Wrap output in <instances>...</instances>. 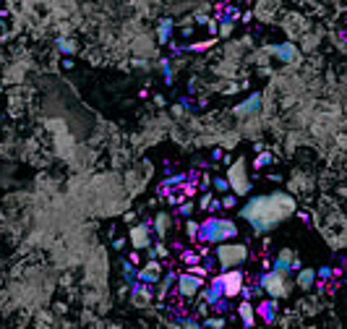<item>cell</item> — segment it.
Segmentation results:
<instances>
[{
  "instance_id": "13",
  "label": "cell",
  "mask_w": 347,
  "mask_h": 329,
  "mask_svg": "<svg viewBox=\"0 0 347 329\" xmlns=\"http://www.w3.org/2000/svg\"><path fill=\"white\" fill-rule=\"evenodd\" d=\"M167 225H170L167 214H160V217H157V233H160V238H162L164 233H167Z\"/></svg>"
},
{
  "instance_id": "5",
  "label": "cell",
  "mask_w": 347,
  "mask_h": 329,
  "mask_svg": "<svg viewBox=\"0 0 347 329\" xmlns=\"http://www.w3.org/2000/svg\"><path fill=\"white\" fill-rule=\"evenodd\" d=\"M220 285H222V290H225V298L227 301H232V298H238L240 293H245L248 290V285H256V280H251V277H245L243 272H238V269H232V272H225V274H220Z\"/></svg>"
},
{
  "instance_id": "3",
  "label": "cell",
  "mask_w": 347,
  "mask_h": 329,
  "mask_svg": "<svg viewBox=\"0 0 347 329\" xmlns=\"http://www.w3.org/2000/svg\"><path fill=\"white\" fill-rule=\"evenodd\" d=\"M238 235V227L232 219H225V217H209L206 222L199 225V243L201 246H209V243H217L222 246L225 241L235 238Z\"/></svg>"
},
{
  "instance_id": "11",
  "label": "cell",
  "mask_w": 347,
  "mask_h": 329,
  "mask_svg": "<svg viewBox=\"0 0 347 329\" xmlns=\"http://www.w3.org/2000/svg\"><path fill=\"white\" fill-rule=\"evenodd\" d=\"M259 313H261L264 321H271V316H274V303H271V301H261L259 303Z\"/></svg>"
},
{
  "instance_id": "1",
  "label": "cell",
  "mask_w": 347,
  "mask_h": 329,
  "mask_svg": "<svg viewBox=\"0 0 347 329\" xmlns=\"http://www.w3.org/2000/svg\"><path fill=\"white\" fill-rule=\"evenodd\" d=\"M295 212V198L287 194H269V196H256L243 206V217L253 225L256 233H266L271 227H277L282 219H287Z\"/></svg>"
},
{
  "instance_id": "12",
  "label": "cell",
  "mask_w": 347,
  "mask_h": 329,
  "mask_svg": "<svg viewBox=\"0 0 347 329\" xmlns=\"http://www.w3.org/2000/svg\"><path fill=\"white\" fill-rule=\"evenodd\" d=\"M240 316H243L245 327H253V306L251 303H240Z\"/></svg>"
},
{
  "instance_id": "6",
  "label": "cell",
  "mask_w": 347,
  "mask_h": 329,
  "mask_svg": "<svg viewBox=\"0 0 347 329\" xmlns=\"http://www.w3.org/2000/svg\"><path fill=\"white\" fill-rule=\"evenodd\" d=\"M259 285L264 287V293L269 298H287V293H290V280L277 272H261Z\"/></svg>"
},
{
  "instance_id": "15",
  "label": "cell",
  "mask_w": 347,
  "mask_h": 329,
  "mask_svg": "<svg viewBox=\"0 0 347 329\" xmlns=\"http://www.w3.org/2000/svg\"><path fill=\"white\" fill-rule=\"evenodd\" d=\"M214 186H217V191H225V188L230 186V183H225L222 178H217V180H214Z\"/></svg>"
},
{
  "instance_id": "8",
  "label": "cell",
  "mask_w": 347,
  "mask_h": 329,
  "mask_svg": "<svg viewBox=\"0 0 347 329\" xmlns=\"http://www.w3.org/2000/svg\"><path fill=\"white\" fill-rule=\"evenodd\" d=\"M139 277H141V282H157L162 277V264L160 262H149L146 266H141Z\"/></svg>"
},
{
  "instance_id": "7",
  "label": "cell",
  "mask_w": 347,
  "mask_h": 329,
  "mask_svg": "<svg viewBox=\"0 0 347 329\" xmlns=\"http://www.w3.org/2000/svg\"><path fill=\"white\" fill-rule=\"evenodd\" d=\"M227 180H230V186H232V191H235L238 196H245L248 194L251 183H248V178H245V159H238V162L230 167Z\"/></svg>"
},
{
  "instance_id": "9",
  "label": "cell",
  "mask_w": 347,
  "mask_h": 329,
  "mask_svg": "<svg viewBox=\"0 0 347 329\" xmlns=\"http://www.w3.org/2000/svg\"><path fill=\"white\" fill-rule=\"evenodd\" d=\"M131 243L136 248H149V227L146 225L133 227V230H131Z\"/></svg>"
},
{
  "instance_id": "10",
  "label": "cell",
  "mask_w": 347,
  "mask_h": 329,
  "mask_svg": "<svg viewBox=\"0 0 347 329\" xmlns=\"http://www.w3.org/2000/svg\"><path fill=\"white\" fill-rule=\"evenodd\" d=\"M290 264H292V254H290V251H282L280 259L274 262V272L277 274H285V272L290 269Z\"/></svg>"
},
{
  "instance_id": "4",
  "label": "cell",
  "mask_w": 347,
  "mask_h": 329,
  "mask_svg": "<svg viewBox=\"0 0 347 329\" xmlns=\"http://www.w3.org/2000/svg\"><path fill=\"white\" fill-rule=\"evenodd\" d=\"M248 256H251V251H248V246H243V243H222V246H217V251H214L217 264H220L225 272H232L235 266L245 264Z\"/></svg>"
},
{
  "instance_id": "2",
  "label": "cell",
  "mask_w": 347,
  "mask_h": 329,
  "mask_svg": "<svg viewBox=\"0 0 347 329\" xmlns=\"http://www.w3.org/2000/svg\"><path fill=\"white\" fill-rule=\"evenodd\" d=\"M204 285H206V280L196 277V274H191V272H183V274L178 277V287L167 295V298H170L167 306H170L175 313H180V306H183V319H188V316H185V306L193 303L196 298L201 295Z\"/></svg>"
},
{
  "instance_id": "14",
  "label": "cell",
  "mask_w": 347,
  "mask_h": 329,
  "mask_svg": "<svg viewBox=\"0 0 347 329\" xmlns=\"http://www.w3.org/2000/svg\"><path fill=\"white\" fill-rule=\"evenodd\" d=\"M313 280V272L308 269V272H300V285H308V282Z\"/></svg>"
}]
</instances>
